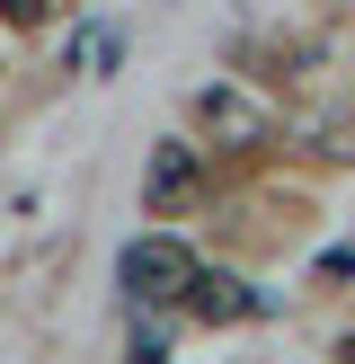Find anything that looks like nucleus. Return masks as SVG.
<instances>
[{
  "label": "nucleus",
  "instance_id": "6",
  "mask_svg": "<svg viewBox=\"0 0 355 364\" xmlns=\"http://www.w3.org/2000/svg\"><path fill=\"white\" fill-rule=\"evenodd\" d=\"M320 151H329V160H346V169H355V116H337V124H329V142H320Z\"/></svg>",
  "mask_w": 355,
  "mask_h": 364
},
{
  "label": "nucleus",
  "instance_id": "3",
  "mask_svg": "<svg viewBox=\"0 0 355 364\" xmlns=\"http://www.w3.org/2000/svg\"><path fill=\"white\" fill-rule=\"evenodd\" d=\"M195 196H204V151H195L187 134L151 142V169H142V213H187Z\"/></svg>",
  "mask_w": 355,
  "mask_h": 364
},
{
  "label": "nucleus",
  "instance_id": "8",
  "mask_svg": "<svg viewBox=\"0 0 355 364\" xmlns=\"http://www.w3.org/2000/svg\"><path fill=\"white\" fill-rule=\"evenodd\" d=\"M133 355H169V329L160 320H133Z\"/></svg>",
  "mask_w": 355,
  "mask_h": 364
},
{
  "label": "nucleus",
  "instance_id": "7",
  "mask_svg": "<svg viewBox=\"0 0 355 364\" xmlns=\"http://www.w3.org/2000/svg\"><path fill=\"white\" fill-rule=\"evenodd\" d=\"M45 9H53V0H0V18H9V27H45Z\"/></svg>",
  "mask_w": 355,
  "mask_h": 364
},
{
  "label": "nucleus",
  "instance_id": "4",
  "mask_svg": "<svg viewBox=\"0 0 355 364\" xmlns=\"http://www.w3.org/2000/svg\"><path fill=\"white\" fill-rule=\"evenodd\" d=\"M187 320H204V329H240V320H258V294H248L240 276H204L195 267V284H187V302H178Z\"/></svg>",
  "mask_w": 355,
  "mask_h": 364
},
{
  "label": "nucleus",
  "instance_id": "1",
  "mask_svg": "<svg viewBox=\"0 0 355 364\" xmlns=\"http://www.w3.org/2000/svg\"><path fill=\"white\" fill-rule=\"evenodd\" d=\"M187 124L213 151H266V142H275V107H266L258 89H240V80H204L187 98Z\"/></svg>",
  "mask_w": 355,
  "mask_h": 364
},
{
  "label": "nucleus",
  "instance_id": "5",
  "mask_svg": "<svg viewBox=\"0 0 355 364\" xmlns=\"http://www.w3.org/2000/svg\"><path fill=\"white\" fill-rule=\"evenodd\" d=\"M320 284H355V240H337V249H320V267H311Z\"/></svg>",
  "mask_w": 355,
  "mask_h": 364
},
{
  "label": "nucleus",
  "instance_id": "2",
  "mask_svg": "<svg viewBox=\"0 0 355 364\" xmlns=\"http://www.w3.org/2000/svg\"><path fill=\"white\" fill-rule=\"evenodd\" d=\"M116 276H124V294H133V302H187V284H195V249L178 240V231H142V240H124Z\"/></svg>",
  "mask_w": 355,
  "mask_h": 364
}]
</instances>
